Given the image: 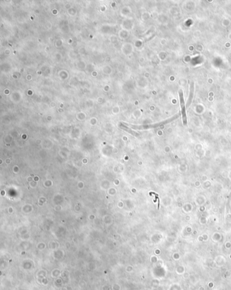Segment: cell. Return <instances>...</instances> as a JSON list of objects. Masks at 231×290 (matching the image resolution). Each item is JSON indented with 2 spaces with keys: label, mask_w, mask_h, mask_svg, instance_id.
<instances>
[{
  "label": "cell",
  "mask_w": 231,
  "mask_h": 290,
  "mask_svg": "<svg viewBox=\"0 0 231 290\" xmlns=\"http://www.w3.org/2000/svg\"><path fill=\"white\" fill-rule=\"evenodd\" d=\"M179 97H180V107H181V113H182V119H183L184 124L186 125L187 124V117H186V107H185L183 91H182V90H179Z\"/></svg>",
  "instance_id": "cell-1"
},
{
  "label": "cell",
  "mask_w": 231,
  "mask_h": 290,
  "mask_svg": "<svg viewBox=\"0 0 231 290\" xmlns=\"http://www.w3.org/2000/svg\"><path fill=\"white\" fill-rule=\"evenodd\" d=\"M193 92H194V84L193 83H191L190 85V94H189V105H190L191 100H192L193 97Z\"/></svg>",
  "instance_id": "cell-2"
}]
</instances>
